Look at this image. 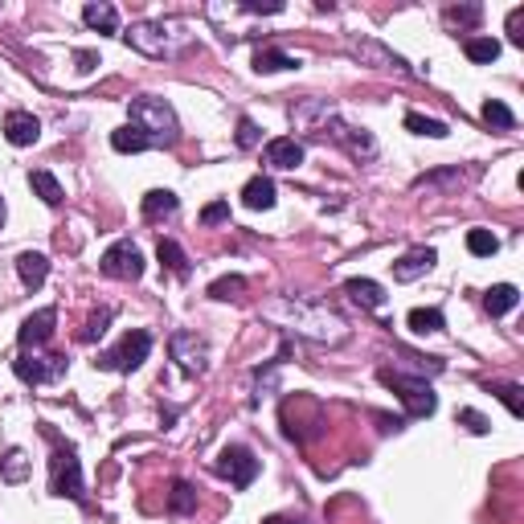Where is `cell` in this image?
Listing matches in <instances>:
<instances>
[{
  "label": "cell",
  "instance_id": "6da1fadb",
  "mask_svg": "<svg viewBox=\"0 0 524 524\" xmlns=\"http://www.w3.org/2000/svg\"><path fill=\"white\" fill-rule=\"evenodd\" d=\"M270 316H278L291 332L307 336L316 344H344L348 340V324L336 316L328 303H316V299H278L270 307Z\"/></svg>",
  "mask_w": 524,
  "mask_h": 524
},
{
  "label": "cell",
  "instance_id": "7a4b0ae2",
  "mask_svg": "<svg viewBox=\"0 0 524 524\" xmlns=\"http://www.w3.org/2000/svg\"><path fill=\"white\" fill-rule=\"evenodd\" d=\"M127 115H131L127 127H136L152 147L176 144V131H180V127H176V111H172L164 98H156V95L131 98V103H127Z\"/></svg>",
  "mask_w": 524,
  "mask_h": 524
},
{
  "label": "cell",
  "instance_id": "3957f363",
  "mask_svg": "<svg viewBox=\"0 0 524 524\" xmlns=\"http://www.w3.org/2000/svg\"><path fill=\"white\" fill-rule=\"evenodd\" d=\"M123 37L147 57H176L180 49H188V29L180 21H139Z\"/></svg>",
  "mask_w": 524,
  "mask_h": 524
},
{
  "label": "cell",
  "instance_id": "277c9868",
  "mask_svg": "<svg viewBox=\"0 0 524 524\" xmlns=\"http://www.w3.org/2000/svg\"><path fill=\"white\" fill-rule=\"evenodd\" d=\"M377 377H381L385 389H393L401 401H406L409 418H430L434 409H438V398H434V389L422 381V377H401V373H393V368H381Z\"/></svg>",
  "mask_w": 524,
  "mask_h": 524
},
{
  "label": "cell",
  "instance_id": "5b68a950",
  "mask_svg": "<svg viewBox=\"0 0 524 524\" xmlns=\"http://www.w3.org/2000/svg\"><path fill=\"white\" fill-rule=\"evenodd\" d=\"M49 491L74 499V504L86 499V491H82V463H78V450L74 447H57L54 455H49Z\"/></svg>",
  "mask_w": 524,
  "mask_h": 524
},
{
  "label": "cell",
  "instance_id": "8992f818",
  "mask_svg": "<svg viewBox=\"0 0 524 524\" xmlns=\"http://www.w3.org/2000/svg\"><path fill=\"white\" fill-rule=\"evenodd\" d=\"M147 352H152V332L136 328V332L123 336V340L115 344L111 352H103L95 365H98V368H111V373H131V368H139V365L147 360Z\"/></svg>",
  "mask_w": 524,
  "mask_h": 524
},
{
  "label": "cell",
  "instance_id": "52a82bcc",
  "mask_svg": "<svg viewBox=\"0 0 524 524\" xmlns=\"http://www.w3.org/2000/svg\"><path fill=\"white\" fill-rule=\"evenodd\" d=\"M98 270H103L106 278H119V283H136L139 275H144V254H139L136 242H115L111 250L98 258Z\"/></svg>",
  "mask_w": 524,
  "mask_h": 524
},
{
  "label": "cell",
  "instance_id": "ba28073f",
  "mask_svg": "<svg viewBox=\"0 0 524 524\" xmlns=\"http://www.w3.org/2000/svg\"><path fill=\"white\" fill-rule=\"evenodd\" d=\"M213 471L217 475H226L234 488H250L254 479H258V458H254V450H246V447H226L217 458H213Z\"/></svg>",
  "mask_w": 524,
  "mask_h": 524
},
{
  "label": "cell",
  "instance_id": "9c48e42d",
  "mask_svg": "<svg viewBox=\"0 0 524 524\" xmlns=\"http://www.w3.org/2000/svg\"><path fill=\"white\" fill-rule=\"evenodd\" d=\"M344 49H348L360 66H373V70H409L406 57H398L393 49H385L381 41H373V37H348Z\"/></svg>",
  "mask_w": 524,
  "mask_h": 524
},
{
  "label": "cell",
  "instance_id": "30bf717a",
  "mask_svg": "<svg viewBox=\"0 0 524 524\" xmlns=\"http://www.w3.org/2000/svg\"><path fill=\"white\" fill-rule=\"evenodd\" d=\"M13 368H16V377L29 385H54L66 377V357H54V352H49V357H29V352H25V357L13 360Z\"/></svg>",
  "mask_w": 524,
  "mask_h": 524
},
{
  "label": "cell",
  "instance_id": "8fae6325",
  "mask_svg": "<svg viewBox=\"0 0 524 524\" xmlns=\"http://www.w3.org/2000/svg\"><path fill=\"white\" fill-rule=\"evenodd\" d=\"M168 352L185 373H205V360H209V344L201 340L196 332H172Z\"/></svg>",
  "mask_w": 524,
  "mask_h": 524
},
{
  "label": "cell",
  "instance_id": "7c38bea8",
  "mask_svg": "<svg viewBox=\"0 0 524 524\" xmlns=\"http://www.w3.org/2000/svg\"><path fill=\"white\" fill-rule=\"evenodd\" d=\"M316 136L336 139V144H340V147H348L352 156H373V152H377L373 136H368L365 127H348V123H340V119H336V111L328 115V119H324V127H319Z\"/></svg>",
  "mask_w": 524,
  "mask_h": 524
},
{
  "label": "cell",
  "instance_id": "4fadbf2b",
  "mask_svg": "<svg viewBox=\"0 0 524 524\" xmlns=\"http://www.w3.org/2000/svg\"><path fill=\"white\" fill-rule=\"evenodd\" d=\"M434 262H438V254H434L430 246H418V250H406L398 262H393V278H398V283H414V278H422L426 270L434 267Z\"/></svg>",
  "mask_w": 524,
  "mask_h": 524
},
{
  "label": "cell",
  "instance_id": "5bb4252c",
  "mask_svg": "<svg viewBox=\"0 0 524 524\" xmlns=\"http://www.w3.org/2000/svg\"><path fill=\"white\" fill-rule=\"evenodd\" d=\"M54 324H57V311H54V307L33 311V316L21 324V332H16L21 348H37V344H45L49 336H54Z\"/></svg>",
  "mask_w": 524,
  "mask_h": 524
},
{
  "label": "cell",
  "instance_id": "9a60e30c",
  "mask_svg": "<svg viewBox=\"0 0 524 524\" xmlns=\"http://www.w3.org/2000/svg\"><path fill=\"white\" fill-rule=\"evenodd\" d=\"M37 136H41V123L33 119L29 111H8V115H5V139H8L13 147L37 144Z\"/></svg>",
  "mask_w": 524,
  "mask_h": 524
},
{
  "label": "cell",
  "instance_id": "2e32d148",
  "mask_svg": "<svg viewBox=\"0 0 524 524\" xmlns=\"http://www.w3.org/2000/svg\"><path fill=\"white\" fill-rule=\"evenodd\" d=\"M262 156H267V164H270V168H278V172L299 168V164H303V144H299V139H291V136H278V139H270Z\"/></svg>",
  "mask_w": 524,
  "mask_h": 524
},
{
  "label": "cell",
  "instance_id": "e0dca14e",
  "mask_svg": "<svg viewBox=\"0 0 524 524\" xmlns=\"http://www.w3.org/2000/svg\"><path fill=\"white\" fill-rule=\"evenodd\" d=\"M16 275H21V283L29 287V291H37V287L49 278V258H45V254H37V250L16 254Z\"/></svg>",
  "mask_w": 524,
  "mask_h": 524
},
{
  "label": "cell",
  "instance_id": "ac0fdd59",
  "mask_svg": "<svg viewBox=\"0 0 524 524\" xmlns=\"http://www.w3.org/2000/svg\"><path fill=\"white\" fill-rule=\"evenodd\" d=\"M344 295H348L352 303H360V307H368V311L385 307V287L373 283V278H348V283H344Z\"/></svg>",
  "mask_w": 524,
  "mask_h": 524
},
{
  "label": "cell",
  "instance_id": "d6986e66",
  "mask_svg": "<svg viewBox=\"0 0 524 524\" xmlns=\"http://www.w3.org/2000/svg\"><path fill=\"white\" fill-rule=\"evenodd\" d=\"M82 21L95 33H119V8L106 5V0H90V5L82 8Z\"/></svg>",
  "mask_w": 524,
  "mask_h": 524
},
{
  "label": "cell",
  "instance_id": "ffe728a7",
  "mask_svg": "<svg viewBox=\"0 0 524 524\" xmlns=\"http://www.w3.org/2000/svg\"><path fill=\"white\" fill-rule=\"evenodd\" d=\"M242 205L246 209H270L275 205V180L270 176H250L242 188Z\"/></svg>",
  "mask_w": 524,
  "mask_h": 524
},
{
  "label": "cell",
  "instance_id": "44dd1931",
  "mask_svg": "<svg viewBox=\"0 0 524 524\" xmlns=\"http://www.w3.org/2000/svg\"><path fill=\"white\" fill-rule=\"evenodd\" d=\"M29 188L49 205V209H57V205H62V196H66L62 185H57V176H54L49 168H33V172H29Z\"/></svg>",
  "mask_w": 524,
  "mask_h": 524
},
{
  "label": "cell",
  "instance_id": "7402d4cb",
  "mask_svg": "<svg viewBox=\"0 0 524 524\" xmlns=\"http://www.w3.org/2000/svg\"><path fill=\"white\" fill-rule=\"evenodd\" d=\"M176 209H180V201H176V193H168V188H152V193L144 196V217H147V221L172 217Z\"/></svg>",
  "mask_w": 524,
  "mask_h": 524
},
{
  "label": "cell",
  "instance_id": "603a6c76",
  "mask_svg": "<svg viewBox=\"0 0 524 524\" xmlns=\"http://www.w3.org/2000/svg\"><path fill=\"white\" fill-rule=\"evenodd\" d=\"M516 303H520V291H516L512 283H496L488 295H483V307H488L491 316H508Z\"/></svg>",
  "mask_w": 524,
  "mask_h": 524
},
{
  "label": "cell",
  "instance_id": "cb8c5ba5",
  "mask_svg": "<svg viewBox=\"0 0 524 524\" xmlns=\"http://www.w3.org/2000/svg\"><path fill=\"white\" fill-rule=\"evenodd\" d=\"M156 258H160V267L168 270V275H176V278L188 275V258H185V250H180L172 237H160V246H156Z\"/></svg>",
  "mask_w": 524,
  "mask_h": 524
},
{
  "label": "cell",
  "instance_id": "d4e9b609",
  "mask_svg": "<svg viewBox=\"0 0 524 524\" xmlns=\"http://www.w3.org/2000/svg\"><path fill=\"white\" fill-rule=\"evenodd\" d=\"M254 70H258V74H278V70H299V57L283 54V49H258V54H254Z\"/></svg>",
  "mask_w": 524,
  "mask_h": 524
},
{
  "label": "cell",
  "instance_id": "484cf974",
  "mask_svg": "<svg viewBox=\"0 0 524 524\" xmlns=\"http://www.w3.org/2000/svg\"><path fill=\"white\" fill-rule=\"evenodd\" d=\"M406 324H409V332L426 336V332H442V328H447V319H442L438 307H414L406 316Z\"/></svg>",
  "mask_w": 524,
  "mask_h": 524
},
{
  "label": "cell",
  "instance_id": "4316f807",
  "mask_svg": "<svg viewBox=\"0 0 524 524\" xmlns=\"http://www.w3.org/2000/svg\"><path fill=\"white\" fill-rule=\"evenodd\" d=\"M196 508V488L193 483H185V479H176L172 483V491H168V512L172 516H188Z\"/></svg>",
  "mask_w": 524,
  "mask_h": 524
},
{
  "label": "cell",
  "instance_id": "83f0119b",
  "mask_svg": "<svg viewBox=\"0 0 524 524\" xmlns=\"http://www.w3.org/2000/svg\"><path fill=\"white\" fill-rule=\"evenodd\" d=\"M406 131H414V136H430V139L450 136V127L442 119H426V115H418V111H406Z\"/></svg>",
  "mask_w": 524,
  "mask_h": 524
},
{
  "label": "cell",
  "instance_id": "f1b7e54d",
  "mask_svg": "<svg viewBox=\"0 0 524 524\" xmlns=\"http://www.w3.org/2000/svg\"><path fill=\"white\" fill-rule=\"evenodd\" d=\"M463 49H467V57L479 62V66H488V62H496V57H499V41L496 37H467Z\"/></svg>",
  "mask_w": 524,
  "mask_h": 524
},
{
  "label": "cell",
  "instance_id": "f546056e",
  "mask_svg": "<svg viewBox=\"0 0 524 524\" xmlns=\"http://www.w3.org/2000/svg\"><path fill=\"white\" fill-rule=\"evenodd\" d=\"M467 250H471L475 258H491V254L499 250V237L491 234V229H467Z\"/></svg>",
  "mask_w": 524,
  "mask_h": 524
},
{
  "label": "cell",
  "instance_id": "4dcf8cb0",
  "mask_svg": "<svg viewBox=\"0 0 524 524\" xmlns=\"http://www.w3.org/2000/svg\"><path fill=\"white\" fill-rule=\"evenodd\" d=\"M483 123H488V127H499V131H512L516 127V115L508 111L499 98H488V103H483Z\"/></svg>",
  "mask_w": 524,
  "mask_h": 524
},
{
  "label": "cell",
  "instance_id": "1f68e13d",
  "mask_svg": "<svg viewBox=\"0 0 524 524\" xmlns=\"http://www.w3.org/2000/svg\"><path fill=\"white\" fill-rule=\"evenodd\" d=\"M111 147H115V152L127 156V152H147L152 144H147V139L139 136L136 127H119V131H111Z\"/></svg>",
  "mask_w": 524,
  "mask_h": 524
},
{
  "label": "cell",
  "instance_id": "d6a6232c",
  "mask_svg": "<svg viewBox=\"0 0 524 524\" xmlns=\"http://www.w3.org/2000/svg\"><path fill=\"white\" fill-rule=\"evenodd\" d=\"M242 291H246L242 275H226V278H213V283H209L213 299H242Z\"/></svg>",
  "mask_w": 524,
  "mask_h": 524
},
{
  "label": "cell",
  "instance_id": "836d02e7",
  "mask_svg": "<svg viewBox=\"0 0 524 524\" xmlns=\"http://www.w3.org/2000/svg\"><path fill=\"white\" fill-rule=\"evenodd\" d=\"M491 393H496V398L499 401H504V406H508V414H512V418H520L524 414V401H520V385H516V381H504V385H491Z\"/></svg>",
  "mask_w": 524,
  "mask_h": 524
},
{
  "label": "cell",
  "instance_id": "e575fe53",
  "mask_svg": "<svg viewBox=\"0 0 524 524\" xmlns=\"http://www.w3.org/2000/svg\"><path fill=\"white\" fill-rule=\"evenodd\" d=\"M111 316H115V311H111V307H98V311H95V316H90V319H86V328H82V332H78V340H82V344H95V340H98V336H103V332H106V324H111Z\"/></svg>",
  "mask_w": 524,
  "mask_h": 524
},
{
  "label": "cell",
  "instance_id": "d590c367",
  "mask_svg": "<svg viewBox=\"0 0 524 524\" xmlns=\"http://www.w3.org/2000/svg\"><path fill=\"white\" fill-rule=\"evenodd\" d=\"M25 475H29V458H25V450H8V455H5V479L21 483Z\"/></svg>",
  "mask_w": 524,
  "mask_h": 524
},
{
  "label": "cell",
  "instance_id": "8d00e7d4",
  "mask_svg": "<svg viewBox=\"0 0 524 524\" xmlns=\"http://www.w3.org/2000/svg\"><path fill=\"white\" fill-rule=\"evenodd\" d=\"M455 418H458V422H463V426H467V430H471V434H488V430H491V422H488V418L479 414V409H458Z\"/></svg>",
  "mask_w": 524,
  "mask_h": 524
},
{
  "label": "cell",
  "instance_id": "74e56055",
  "mask_svg": "<svg viewBox=\"0 0 524 524\" xmlns=\"http://www.w3.org/2000/svg\"><path fill=\"white\" fill-rule=\"evenodd\" d=\"M258 139H262L258 123H254V119H246V115H242V119H237V147H254V144H258Z\"/></svg>",
  "mask_w": 524,
  "mask_h": 524
},
{
  "label": "cell",
  "instance_id": "f35d334b",
  "mask_svg": "<svg viewBox=\"0 0 524 524\" xmlns=\"http://www.w3.org/2000/svg\"><path fill=\"white\" fill-rule=\"evenodd\" d=\"M447 25H479V8L467 5V8H447Z\"/></svg>",
  "mask_w": 524,
  "mask_h": 524
},
{
  "label": "cell",
  "instance_id": "ab89813d",
  "mask_svg": "<svg viewBox=\"0 0 524 524\" xmlns=\"http://www.w3.org/2000/svg\"><path fill=\"white\" fill-rule=\"evenodd\" d=\"M229 217V205L226 201H209L201 209V226H217V221H226Z\"/></svg>",
  "mask_w": 524,
  "mask_h": 524
},
{
  "label": "cell",
  "instance_id": "60d3db41",
  "mask_svg": "<svg viewBox=\"0 0 524 524\" xmlns=\"http://www.w3.org/2000/svg\"><path fill=\"white\" fill-rule=\"evenodd\" d=\"M520 29H524V8H512V13H508V33H512V41H516V45H524Z\"/></svg>",
  "mask_w": 524,
  "mask_h": 524
},
{
  "label": "cell",
  "instance_id": "b9f144b4",
  "mask_svg": "<svg viewBox=\"0 0 524 524\" xmlns=\"http://www.w3.org/2000/svg\"><path fill=\"white\" fill-rule=\"evenodd\" d=\"M74 62H78V74H90L98 66V54H90V49H78L74 54Z\"/></svg>",
  "mask_w": 524,
  "mask_h": 524
},
{
  "label": "cell",
  "instance_id": "7bdbcfd3",
  "mask_svg": "<svg viewBox=\"0 0 524 524\" xmlns=\"http://www.w3.org/2000/svg\"><path fill=\"white\" fill-rule=\"evenodd\" d=\"M262 524H295V520H283V516H267Z\"/></svg>",
  "mask_w": 524,
  "mask_h": 524
},
{
  "label": "cell",
  "instance_id": "ee69618b",
  "mask_svg": "<svg viewBox=\"0 0 524 524\" xmlns=\"http://www.w3.org/2000/svg\"><path fill=\"white\" fill-rule=\"evenodd\" d=\"M0 226H5V201H0Z\"/></svg>",
  "mask_w": 524,
  "mask_h": 524
}]
</instances>
